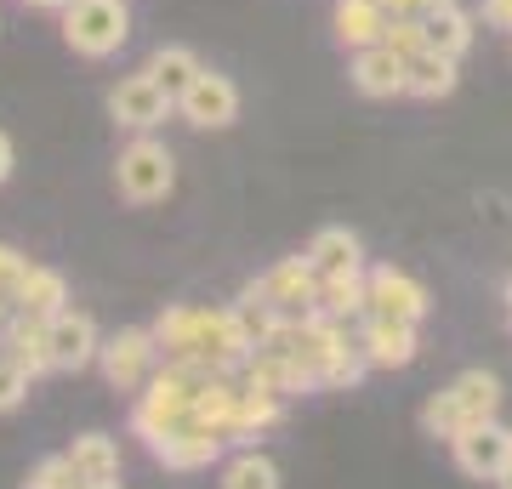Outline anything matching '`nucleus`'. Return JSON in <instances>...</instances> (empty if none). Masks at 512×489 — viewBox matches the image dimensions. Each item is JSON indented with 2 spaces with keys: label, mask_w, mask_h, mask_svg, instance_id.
Returning <instances> with one entry per match:
<instances>
[{
  "label": "nucleus",
  "mask_w": 512,
  "mask_h": 489,
  "mask_svg": "<svg viewBox=\"0 0 512 489\" xmlns=\"http://www.w3.org/2000/svg\"><path fill=\"white\" fill-rule=\"evenodd\" d=\"M23 268H29V256H23V251H12V245L0 239V296H6V302H12V290H18Z\"/></svg>",
  "instance_id": "obj_29"
},
{
  "label": "nucleus",
  "mask_w": 512,
  "mask_h": 489,
  "mask_svg": "<svg viewBox=\"0 0 512 489\" xmlns=\"http://www.w3.org/2000/svg\"><path fill=\"white\" fill-rule=\"evenodd\" d=\"M308 262L313 273H359L365 268V239L353 228H319L308 239Z\"/></svg>",
  "instance_id": "obj_20"
},
{
  "label": "nucleus",
  "mask_w": 512,
  "mask_h": 489,
  "mask_svg": "<svg viewBox=\"0 0 512 489\" xmlns=\"http://www.w3.org/2000/svg\"><path fill=\"white\" fill-rule=\"evenodd\" d=\"M507 308H512V285H507Z\"/></svg>",
  "instance_id": "obj_36"
},
{
  "label": "nucleus",
  "mask_w": 512,
  "mask_h": 489,
  "mask_svg": "<svg viewBox=\"0 0 512 489\" xmlns=\"http://www.w3.org/2000/svg\"><path fill=\"white\" fill-rule=\"evenodd\" d=\"M313 290H319L313 262L308 256H285L262 279H251L239 302H256V308H268L274 319H302V313H313Z\"/></svg>",
  "instance_id": "obj_6"
},
{
  "label": "nucleus",
  "mask_w": 512,
  "mask_h": 489,
  "mask_svg": "<svg viewBox=\"0 0 512 489\" xmlns=\"http://www.w3.org/2000/svg\"><path fill=\"white\" fill-rule=\"evenodd\" d=\"M404 74H410V63L393 57L382 40L365 46V52H353V63H348V80L359 97H404Z\"/></svg>",
  "instance_id": "obj_15"
},
{
  "label": "nucleus",
  "mask_w": 512,
  "mask_h": 489,
  "mask_svg": "<svg viewBox=\"0 0 512 489\" xmlns=\"http://www.w3.org/2000/svg\"><path fill=\"white\" fill-rule=\"evenodd\" d=\"M46 347H52V370H86V364H97V347H103V336H97L92 313L80 308H63L57 319H46Z\"/></svg>",
  "instance_id": "obj_11"
},
{
  "label": "nucleus",
  "mask_w": 512,
  "mask_h": 489,
  "mask_svg": "<svg viewBox=\"0 0 512 489\" xmlns=\"http://www.w3.org/2000/svg\"><path fill=\"white\" fill-rule=\"evenodd\" d=\"M450 6H461V0H416V18H439Z\"/></svg>",
  "instance_id": "obj_32"
},
{
  "label": "nucleus",
  "mask_w": 512,
  "mask_h": 489,
  "mask_svg": "<svg viewBox=\"0 0 512 489\" xmlns=\"http://www.w3.org/2000/svg\"><path fill=\"white\" fill-rule=\"evenodd\" d=\"M461 80V63L444 52H421L410 57V74H404V97H421V103H439V97H450Z\"/></svg>",
  "instance_id": "obj_21"
},
{
  "label": "nucleus",
  "mask_w": 512,
  "mask_h": 489,
  "mask_svg": "<svg viewBox=\"0 0 512 489\" xmlns=\"http://www.w3.org/2000/svg\"><path fill=\"white\" fill-rule=\"evenodd\" d=\"M495 484H501V489H512V461L501 467V478H495Z\"/></svg>",
  "instance_id": "obj_35"
},
{
  "label": "nucleus",
  "mask_w": 512,
  "mask_h": 489,
  "mask_svg": "<svg viewBox=\"0 0 512 489\" xmlns=\"http://www.w3.org/2000/svg\"><path fill=\"white\" fill-rule=\"evenodd\" d=\"M57 29H63V46L80 57H114L131 40V6L126 0H69L57 12Z\"/></svg>",
  "instance_id": "obj_4"
},
{
  "label": "nucleus",
  "mask_w": 512,
  "mask_h": 489,
  "mask_svg": "<svg viewBox=\"0 0 512 489\" xmlns=\"http://www.w3.org/2000/svg\"><path fill=\"white\" fill-rule=\"evenodd\" d=\"M171 114H177V97H171V91H165L148 69L120 74V86L109 91V120H114V126H126L131 137H137V131L165 126Z\"/></svg>",
  "instance_id": "obj_9"
},
{
  "label": "nucleus",
  "mask_w": 512,
  "mask_h": 489,
  "mask_svg": "<svg viewBox=\"0 0 512 489\" xmlns=\"http://www.w3.org/2000/svg\"><path fill=\"white\" fill-rule=\"evenodd\" d=\"M148 330L160 342V359L171 364H205L217 376H234L251 359V336L239 330L234 308H165Z\"/></svg>",
  "instance_id": "obj_1"
},
{
  "label": "nucleus",
  "mask_w": 512,
  "mask_h": 489,
  "mask_svg": "<svg viewBox=\"0 0 512 489\" xmlns=\"http://www.w3.org/2000/svg\"><path fill=\"white\" fill-rule=\"evenodd\" d=\"M330 29H336V46H342V52L376 46L382 29H387L382 0H336V6H330Z\"/></svg>",
  "instance_id": "obj_18"
},
{
  "label": "nucleus",
  "mask_w": 512,
  "mask_h": 489,
  "mask_svg": "<svg viewBox=\"0 0 512 489\" xmlns=\"http://www.w3.org/2000/svg\"><path fill=\"white\" fill-rule=\"evenodd\" d=\"M23 6H29V12H63L69 0H23Z\"/></svg>",
  "instance_id": "obj_34"
},
{
  "label": "nucleus",
  "mask_w": 512,
  "mask_h": 489,
  "mask_svg": "<svg viewBox=\"0 0 512 489\" xmlns=\"http://www.w3.org/2000/svg\"><path fill=\"white\" fill-rule=\"evenodd\" d=\"M0 347H6V359L18 364V370H23L29 381L52 370V347H46V319L12 313V319H6V330H0Z\"/></svg>",
  "instance_id": "obj_17"
},
{
  "label": "nucleus",
  "mask_w": 512,
  "mask_h": 489,
  "mask_svg": "<svg viewBox=\"0 0 512 489\" xmlns=\"http://www.w3.org/2000/svg\"><path fill=\"white\" fill-rule=\"evenodd\" d=\"M416 325H399V319H376V313H365V330H359V353H365V364H376V370H404V364L416 359Z\"/></svg>",
  "instance_id": "obj_14"
},
{
  "label": "nucleus",
  "mask_w": 512,
  "mask_h": 489,
  "mask_svg": "<svg viewBox=\"0 0 512 489\" xmlns=\"http://www.w3.org/2000/svg\"><path fill=\"white\" fill-rule=\"evenodd\" d=\"M427 308H433L427 285L410 279L404 268H393V262L365 268V313H376V319H399V325H421Z\"/></svg>",
  "instance_id": "obj_8"
},
{
  "label": "nucleus",
  "mask_w": 512,
  "mask_h": 489,
  "mask_svg": "<svg viewBox=\"0 0 512 489\" xmlns=\"http://www.w3.org/2000/svg\"><path fill=\"white\" fill-rule=\"evenodd\" d=\"M12 165H18V148H12V137L0 131V182L12 177Z\"/></svg>",
  "instance_id": "obj_31"
},
{
  "label": "nucleus",
  "mask_w": 512,
  "mask_h": 489,
  "mask_svg": "<svg viewBox=\"0 0 512 489\" xmlns=\"http://www.w3.org/2000/svg\"><path fill=\"white\" fill-rule=\"evenodd\" d=\"M495 410H501V381H495L490 370H467V376H456L444 393H433V399H427L421 427H427L433 438H450V444H456L467 427L495 421Z\"/></svg>",
  "instance_id": "obj_3"
},
{
  "label": "nucleus",
  "mask_w": 512,
  "mask_h": 489,
  "mask_svg": "<svg viewBox=\"0 0 512 489\" xmlns=\"http://www.w3.org/2000/svg\"><path fill=\"white\" fill-rule=\"evenodd\" d=\"M507 461H512V427H501V421H478L456 438V467L467 478H501Z\"/></svg>",
  "instance_id": "obj_13"
},
{
  "label": "nucleus",
  "mask_w": 512,
  "mask_h": 489,
  "mask_svg": "<svg viewBox=\"0 0 512 489\" xmlns=\"http://www.w3.org/2000/svg\"><path fill=\"white\" fill-rule=\"evenodd\" d=\"M211 376H217V370H205V364H171L165 359V370H154V376L143 381L137 404H131V433L154 444V438H165L171 427H183L188 410H194V393H200Z\"/></svg>",
  "instance_id": "obj_2"
},
{
  "label": "nucleus",
  "mask_w": 512,
  "mask_h": 489,
  "mask_svg": "<svg viewBox=\"0 0 512 489\" xmlns=\"http://www.w3.org/2000/svg\"><path fill=\"white\" fill-rule=\"evenodd\" d=\"M222 444H228L222 433H211V427H200V421H183V427H171L165 438H154L148 450H154V461L171 467V472H200L222 455Z\"/></svg>",
  "instance_id": "obj_12"
},
{
  "label": "nucleus",
  "mask_w": 512,
  "mask_h": 489,
  "mask_svg": "<svg viewBox=\"0 0 512 489\" xmlns=\"http://www.w3.org/2000/svg\"><path fill=\"white\" fill-rule=\"evenodd\" d=\"M222 489H279V467L268 461V455L245 450V455H234V461H228Z\"/></svg>",
  "instance_id": "obj_25"
},
{
  "label": "nucleus",
  "mask_w": 512,
  "mask_h": 489,
  "mask_svg": "<svg viewBox=\"0 0 512 489\" xmlns=\"http://www.w3.org/2000/svg\"><path fill=\"white\" fill-rule=\"evenodd\" d=\"M382 46L393 57H421L427 52V18H416V12H404V18H387V29H382Z\"/></svg>",
  "instance_id": "obj_26"
},
{
  "label": "nucleus",
  "mask_w": 512,
  "mask_h": 489,
  "mask_svg": "<svg viewBox=\"0 0 512 489\" xmlns=\"http://www.w3.org/2000/svg\"><path fill=\"white\" fill-rule=\"evenodd\" d=\"M143 69L154 74V80H160V86L171 91V97H177V91H183L188 80H194V74H200V57L188 52V46H177V40H171V46H154V52H148Z\"/></svg>",
  "instance_id": "obj_24"
},
{
  "label": "nucleus",
  "mask_w": 512,
  "mask_h": 489,
  "mask_svg": "<svg viewBox=\"0 0 512 489\" xmlns=\"http://www.w3.org/2000/svg\"><path fill=\"white\" fill-rule=\"evenodd\" d=\"M473 12H461V6H450V12H439V18H427V52H444V57H467L473 52Z\"/></svg>",
  "instance_id": "obj_23"
},
{
  "label": "nucleus",
  "mask_w": 512,
  "mask_h": 489,
  "mask_svg": "<svg viewBox=\"0 0 512 489\" xmlns=\"http://www.w3.org/2000/svg\"><path fill=\"white\" fill-rule=\"evenodd\" d=\"M23 489H92V484H80V478H74L69 455H46V461L29 472V484H23Z\"/></svg>",
  "instance_id": "obj_27"
},
{
  "label": "nucleus",
  "mask_w": 512,
  "mask_h": 489,
  "mask_svg": "<svg viewBox=\"0 0 512 489\" xmlns=\"http://www.w3.org/2000/svg\"><path fill=\"white\" fill-rule=\"evenodd\" d=\"M23 399H29V376H23L18 364L0 353V416H6V410H18Z\"/></svg>",
  "instance_id": "obj_28"
},
{
  "label": "nucleus",
  "mask_w": 512,
  "mask_h": 489,
  "mask_svg": "<svg viewBox=\"0 0 512 489\" xmlns=\"http://www.w3.org/2000/svg\"><path fill=\"white\" fill-rule=\"evenodd\" d=\"M478 18L490 23V29H501V35H512V0H484Z\"/></svg>",
  "instance_id": "obj_30"
},
{
  "label": "nucleus",
  "mask_w": 512,
  "mask_h": 489,
  "mask_svg": "<svg viewBox=\"0 0 512 489\" xmlns=\"http://www.w3.org/2000/svg\"><path fill=\"white\" fill-rule=\"evenodd\" d=\"M387 18H404V12H416V0H382Z\"/></svg>",
  "instance_id": "obj_33"
},
{
  "label": "nucleus",
  "mask_w": 512,
  "mask_h": 489,
  "mask_svg": "<svg viewBox=\"0 0 512 489\" xmlns=\"http://www.w3.org/2000/svg\"><path fill=\"white\" fill-rule=\"evenodd\" d=\"M69 308V279L57 268H40V262H29L18 279V290H12V313H29V319H57V313Z\"/></svg>",
  "instance_id": "obj_16"
},
{
  "label": "nucleus",
  "mask_w": 512,
  "mask_h": 489,
  "mask_svg": "<svg viewBox=\"0 0 512 489\" xmlns=\"http://www.w3.org/2000/svg\"><path fill=\"white\" fill-rule=\"evenodd\" d=\"M69 467L80 484H97V489H120V444L109 433H80L69 444Z\"/></svg>",
  "instance_id": "obj_19"
},
{
  "label": "nucleus",
  "mask_w": 512,
  "mask_h": 489,
  "mask_svg": "<svg viewBox=\"0 0 512 489\" xmlns=\"http://www.w3.org/2000/svg\"><path fill=\"white\" fill-rule=\"evenodd\" d=\"M177 114L200 131H228L239 120V86L222 69H205L200 63V74L177 91Z\"/></svg>",
  "instance_id": "obj_10"
},
{
  "label": "nucleus",
  "mask_w": 512,
  "mask_h": 489,
  "mask_svg": "<svg viewBox=\"0 0 512 489\" xmlns=\"http://www.w3.org/2000/svg\"><path fill=\"white\" fill-rule=\"evenodd\" d=\"M313 313H325V319H365V268L359 273H319Z\"/></svg>",
  "instance_id": "obj_22"
},
{
  "label": "nucleus",
  "mask_w": 512,
  "mask_h": 489,
  "mask_svg": "<svg viewBox=\"0 0 512 489\" xmlns=\"http://www.w3.org/2000/svg\"><path fill=\"white\" fill-rule=\"evenodd\" d=\"M0 29H6V23H0Z\"/></svg>",
  "instance_id": "obj_37"
},
{
  "label": "nucleus",
  "mask_w": 512,
  "mask_h": 489,
  "mask_svg": "<svg viewBox=\"0 0 512 489\" xmlns=\"http://www.w3.org/2000/svg\"><path fill=\"white\" fill-rule=\"evenodd\" d=\"M97 364L109 376L114 393H143V381L160 370V342L148 325H131V330H114L109 342L97 347Z\"/></svg>",
  "instance_id": "obj_7"
},
{
  "label": "nucleus",
  "mask_w": 512,
  "mask_h": 489,
  "mask_svg": "<svg viewBox=\"0 0 512 489\" xmlns=\"http://www.w3.org/2000/svg\"><path fill=\"white\" fill-rule=\"evenodd\" d=\"M114 188L126 205H160L171 188H177V154L154 137V131H137L120 160H114Z\"/></svg>",
  "instance_id": "obj_5"
}]
</instances>
